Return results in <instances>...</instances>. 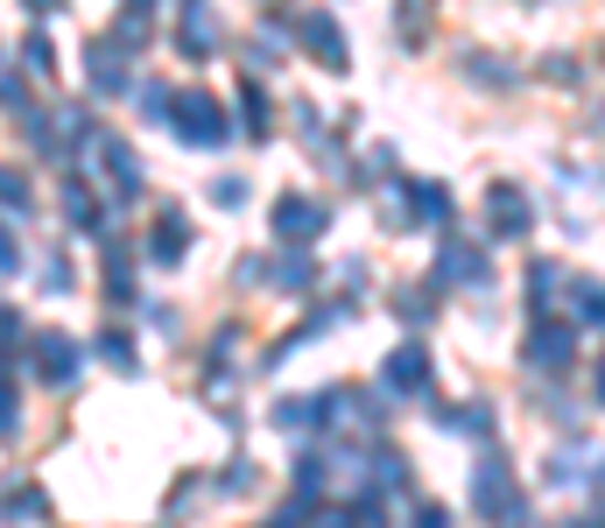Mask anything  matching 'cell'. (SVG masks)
I'll list each match as a JSON object with an SVG mask.
<instances>
[{"instance_id": "29", "label": "cell", "mask_w": 605, "mask_h": 528, "mask_svg": "<svg viewBox=\"0 0 605 528\" xmlns=\"http://www.w3.org/2000/svg\"><path fill=\"white\" fill-rule=\"evenodd\" d=\"M373 486H402V458H394V451L373 458Z\"/></svg>"}, {"instance_id": "28", "label": "cell", "mask_w": 605, "mask_h": 528, "mask_svg": "<svg viewBox=\"0 0 605 528\" xmlns=\"http://www.w3.org/2000/svg\"><path fill=\"white\" fill-rule=\"evenodd\" d=\"M465 71H479V85H493V92L507 85V71L493 64V56H465Z\"/></svg>"}, {"instance_id": "1", "label": "cell", "mask_w": 605, "mask_h": 528, "mask_svg": "<svg viewBox=\"0 0 605 528\" xmlns=\"http://www.w3.org/2000/svg\"><path fill=\"white\" fill-rule=\"evenodd\" d=\"M169 120H177V141H191V148H219L233 135L212 92H177V99H169Z\"/></svg>"}, {"instance_id": "34", "label": "cell", "mask_w": 605, "mask_h": 528, "mask_svg": "<svg viewBox=\"0 0 605 528\" xmlns=\"http://www.w3.org/2000/svg\"><path fill=\"white\" fill-rule=\"evenodd\" d=\"M212 198L219 204H240V177H212Z\"/></svg>"}, {"instance_id": "22", "label": "cell", "mask_w": 605, "mask_h": 528, "mask_svg": "<svg viewBox=\"0 0 605 528\" xmlns=\"http://www.w3.org/2000/svg\"><path fill=\"white\" fill-rule=\"evenodd\" d=\"M556 282H563V268H556V261H535V268H528V289H535V296H528V304H550V289H556Z\"/></svg>"}, {"instance_id": "39", "label": "cell", "mask_w": 605, "mask_h": 528, "mask_svg": "<svg viewBox=\"0 0 605 528\" xmlns=\"http://www.w3.org/2000/svg\"><path fill=\"white\" fill-rule=\"evenodd\" d=\"M598 135H605V106H598Z\"/></svg>"}, {"instance_id": "19", "label": "cell", "mask_w": 605, "mask_h": 528, "mask_svg": "<svg viewBox=\"0 0 605 528\" xmlns=\"http://www.w3.org/2000/svg\"><path fill=\"white\" fill-rule=\"evenodd\" d=\"M325 486H331V465L317 458V451H310V458H296V494H302V500L317 507V500H325Z\"/></svg>"}, {"instance_id": "13", "label": "cell", "mask_w": 605, "mask_h": 528, "mask_svg": "<svg viewBox=\"0 0 605 528\" xmlns=\"http://www.w3.org/2000/svg\"><path fill=\"white\" fill-rule=\"evenodd\" d=\"M275 423H282V430H325V423H331V394H310V402L296 394V402L275 409Z\"/></svg>"}, {"instance_id": "20", "label": "cell", "mask_w": 605, "mask_h": 528, "mask_svg": "<svg viewBox=\"0 0 605 528\" xmlns=\"http://www.w3.org/2000/svg\"><path fill=\"white\" fill-rule=\"evenodd\" d=\"M571 317H577V325H605V282H577V289H571Z\"/></svg>"}, {"instance_id": "5", "label": "cell", "mask_w": 605, "mask_h": 528, "mask_svg": "<svg viewBox=\"0 0 605 528\" xmlns=\"http://www.w3.org/2000/svg\"><path fill=\"white\" fill-rule=\"evenodd\" d=\"M325 204H317V198H282L275 204V240H289V247H302V240H317V233H325Z\"/></svg>"}, {"instance_id": "2", "label": "cell", "mask_w": 605, "mask_h": 528, "mask_svg": "<svg viewBox=\"0 0 605 528\" xmlns=\"http://www.w3.org/2000/svg\"><path fill=\"white\" fill-rule=\"evenodd\" d=\"M471 515H486V521L521 515V486L507 473V458H479V473H471Z\"/></svg>"}, {"instance_id": "3", "label": "cell", "mask_w": 605, "mask_h": 528, "mask_svg": "<svg viewBox=\"0 0 605 528\" xmlns=\"http://www.w3.org/2000/svg\"><path fill=\"white\" fill-rule=\"evenodd\" d=\"M486 225H493V240H528L535 204H528L521 183H493V191H486Z\"/></svg>"}, {"instance_id": "6", "label": "cell", "mask_w": 605, "mask_h": 528, "mask_svg": "<svg viewBox=\"0 0 605 528\" xmlns=\"http://www.w3.org/2000/svg\"><path fill=\"white\" fill-rule=\"evenodd\" d=\"M92 156H99V169L113 177V191H120V198L141 191V156H135L120 135H99V141H92Z\"/></svg>"}, {"instance_id": "10", "label": "cell", "mask_w": 605, "mask_h": 528, "mask_svg": "<svg viewBox=\"0 0 605 528\" xmlns=\"http://www.w3.org/2000/svg\"><path fill=\"white\" fill-rule=\"evenodd\" d=\"M85 64H92V92H127V64H120V35H113V43H92V50H85Z\"/></svg>"}, {"instance_id": "17", "label": "cell", "mask_w": 605, "mask_h": 528, "mask_svg": "<svg viewBox=\"0 0 605 528\" xmlns=\"http://www.w3.org/2000/svg\"><path fill=\"white\" fill-rule=\"evenodd\" d=\"M240 135H268V92L261 85H240Z\"/></svg>"}, {"instance_id": "32", "label": "cell", "mask_w": 605, "mask_h": 528, "mask_svg": "<svg viewBox=\"0 0 605 528\" xmlns=\"http://www.w3.org/2000/svg\"><path fill=\"white\" fill-rule=\"evenodd\" d=\"M14 338H22V317H14V310H0V360H8V346H14Z\"/></svg>"}, {"instance_id": "24", "label": "cell", "mask_w": 605, "mask_h": 528, "mask_svg": "<svg viewBox=\"0 0 605 528\" xmlns=\"http://www.w3.org/2000/svg\"><path fill=\"white\" fill-rule=\"evenodd\" d=\"M0 204H22L29 212V177L22 169H0Z\"/></svg>"}, {"instance_id": "4", "label": "cell", "mask_w": 605, "mask_h": 528, "mask_svg": "<svg viewBox=\"0 0 605 528\" xmlns=\"http://www.w3.org/2000/svg\"><path fill=\"white\" fill-rule=\"evenodd\" d=\"M571 360H577V331L556 325V317H542V325L528 331V367H535V373H563Z\"/></svg>"}, {"instance_id": "11", "label": "cell", "mask_w": 605, "mask_h": 528, "mask_svg": "<svg viewBox=\"0 0 605 528\" xmlns=\"http://www.w3.org/2000/svg\"><path fill=\"white\" fill-rule=\"evenodd\" d=\"M177 50H183V56H212V50H219V22H212V8H183Z\"/></svg>"}, {"instance_id": "36", "label": "cell", "mask_w": 605, "mask_h": 528, "mask_svg": "<svg viewBox=\"0 0 605 528\" xmlns=\"http://www.w3.org/2000/svg\"><path fill=\"white\" fill-rule=\"evenodd\" d=\"M29 8H43V14H56V8H64V0H29Z\"/></svg>"}, {"instance_id": "15", "label": "cell", "mask_w": 605, "mask_h": 528, "mask_svg": "<svg viewBox=\"0 0 605 528\" xmlns=\"http://www.w3.org/2000/svg\"><path fill=\"white\" fill-rule=\"evenodd\" d=\"M444 282H486V254H471V247H458V240H444V268H437Z\"/></svg>"}, {"instance_id": "7", "label": "cell", "mask_w": 605, "mask_h": 528, "mask_svg": "<svg viewBox=\"0 0 605 528\" xmlns=\"http://www.w3.org/2000/svg\"><path fill=\"white\" fill-rule=\"evenodd\" d=\"M302 50H310L325 71H346V35H338V22H331L325 8H310V14H302Z\"/></svg>"}, {"instance_id": "27", "label": "cell", "mask_w": 605, "mask_h": 528, "mask_svg": "<svg viewBox=\"0 0 605 528\" xmlns=\"http://www.w3.org/2000/svg\"><path fill=\"white\" fill-rule=\"evenodd\" d=\"M22 56L35 64V78H50V64H56V56H50V43H43V35H29V43H22Z\"/></svg>"}, {"instance_id": "18", "label": "cell", "mask_w": 605, "mask_h": 528, "mask_svg": "<svg viewBox=\"0 0 605 528\" xmlns=\"http://www.w3.org/2000/svg\"><path fill=\"white\" fill-rule=\"evenodd\" d=\"M148 254H156V261H183V212H162V219H156Z\"/></svg>"}, {"instance_id": "16", "label": "cell", "mask_w": 605, "mask_h": 528, "mask_svg": "<svg viewBox=\"0 0 605 528\" xmlns=\"http://www.w3.org/2000/svg\"><path fill=\"white\" fill-rule=\"evenodd\" d=\"M106 304H135V275H127V247H106Z\"/></svg>"}, {"instance_id": "12", "label": "cell", "mask_w": 605, "mask_h": 528, "mask_svg": "<svg viewBox=\"0 0 605 528\" xmlns=\"http://www.w3.org/2000/svg\"><path fill=\"white\" fill-rule=\"evenodd\" d=\"M0 515H8V521H50V494H43V486H22V479H14V486H0Z\"/></svg>"}, {"instance_id": "21", "label": "cell", "mask_w": 605, "mask_h": 528, "mask_svg": "<svg viewBox=\"0 0 605 528\" xmlns=\"http://www.w3.org/2000/svg\"><path fill=\"white\" fill-rule=\"evenodd\" d=\"M64 212H71V225H99V198H92L85 183H71V191H64Z\"/></svg>"}, {"instance_id": "31", "label": "cell", "mask_w": 605, "mask_h": 528, "mask_svg": "<svg viewBox=\"0 0 605 528\" xmlns=\"http://www.w3.org/2000/svg\"><path fill=\"white\" fill-rule=\"evenodd\" d=\"M14 430V381H8V367H0V437Z\"/></svg>"}, {"instance_id": "35", "label": "cell", "mask_w": 605, "mask_h": 528, "mask_svg": "<svg viewBox=\"0 0 605 528\" xmlns=\"http://www.w3.org/2000/svg\"><path fill=\"white\" fill-rule=\"evenodd\" d=\"M0 275H14V240H8V225H0Z\"/></svg>"}, {"instance_id": "30", "label": "cell", "mask_w": 605, "mask_h": 528, "mask_svg": "<svg viewBox=\"0 0 605 528\" xmlns=\"http://www.w3.org/2000/svg\"><path fill=\"white\" fill-rule=\"evenodd\" d=\"M141 113H148V120H169V92L162 85H141Z\"/></svg>"}, {"instance_id": "33", "label": "cell", "mask_w": 605, "mask_h": 528, "mask_svg": "<svg viewBox=\"0 0 605 528\" xmlns=\"http://www.w3.org/2000/svg\"><path fill=\"white\" fill-rule=\"evenodd\" d=\"M120 43H135V50L148 43V22H141V8H135V14H127V22H120Z\"/></svg>"}, {"instance_id": "38", "label": "cell", "mask_w": 605, "mask_h": 528, "mask_svg": "<svg viewBox=\"0 0 605 528\" xmlns=\"http://www.w3.org/2000/svg\"><path fill=\"white\" fill-rule=\"evenodd\" d=\"M598 507H605V473H598Z\"/></svg>"}, {"instance_id": "8", "label": "cell", "mask_w": 605, "mask_h": 528, "mask_svg": "<svg viewBox=\"0 0 605 528\" xmlns=\"http://www.w3.org/2000/svg\"><path fill=\"white\" fill-rule=\"evenodd\" d=\"M381 381H388L394 394H423V388H429V346H394Z\"/></svg>"}, {"instance_id": "23", "label": "cell", "mask_w": 605, "mask_h": 528, "mask_svg": "<svg viewBox=\"0 0 605 528\" xmlns=\"http://www.w3.org/2000/svg\"><path fill=\"white\" fill-rule=\"evenodd\" d=\"M99 352H106L113 367H135V338H127L120 325H113V331H99Z\"/></svg>"}, {"instance_id": "14", "label": "cell", "mask_w": 605, "mask_h": 528, "mask_svg": "<svg viewBox=\"0 0 605 528\" xmlns=\"http://www.w3.org/2000/svg\"><path fill=\"white\" fill-rule=\"evenodd\" d=\"M408 219H423V225H444V219H450V198H444V183H408Z\"/></svg>"}, {"instance_id": "9", "label": "cell", "mask_w": 605, "mask_h": 528, "mask_svg": "<svg viewBox=\"0 0 605 528\" xmlns=\"http://www.w3.org/2000/svg\"><path fill=\"white\" fill-rule=\"evenodd\" d=\"M35 373H43V381H56V388H64L71 373H78V346H71L64 331H43V338H35Z\"/></svg>"}, {"instance_id": "26", "label": "cell", "mask_w": 605, "mask_h": 528, "mask_svg": "<svg viewBox=\"0 0 605 528\" xmlns=\"http://www.w3.org/2000/svg\"><path fill=\"white\" fill-rule=\"evenodd\" d=\"M275 289H310V261H282V268H275Z\"/></svg>"}, {"instance_id": "37", "label": "cell", "mask_w": 605, "mask_h": 528, "mask_svg": "<svg viewBox=\"0 0 605 528\" xmlns=\"http://www.w3.org/2000/svg\"><path fill=\"white\" fill-rule=\"evenodd\" d=\"M598 402H605V360H598Z\"/></svg>"}, {"instance_id": "25", "label": "cell", "mask_w": 605, "mask_h": 528, "mask_svg": "<svg viewBox=\"0 0 605 528\" xmlns=\"http://www.w3.org/2000/svg\"><path fill=\"white\" fill-rule=\"evenodd\" d=\"M429 8H437V0H402V35H423L429 29Z\"/></svg>"}]
</instances>
